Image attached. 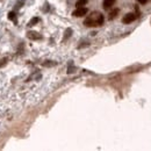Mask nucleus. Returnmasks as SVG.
Segmentation results:
<instances>
[{
    "mask_svg": "<svg viewBox=\"0 0 151 151\" xmlns=\"http://www.w3.org/2000/svg\"><path fill=\"white\" fill-rule=\"evenodd\" d=\"M105 21V18L101 13L99 12H93L90 17H87L85 21H84V24L86 27H98V26H101Z\"/></svg>",
    "mask_w": 151,
    "mask_h": 151,
    "instance_id": "1",
    "label": "nucleus"
},
{
    "mask_svg": "<svg viewBox=\"0 0 151 151\" xmlns=\"http://www.w3.org/2000/svg\"><path fill=\"white\" fill-rule=\"evenodd\" d=\"M87 13H88V9L86 7H77V9L72 12V15L76 18H81V17H85Z\"/></svg>",
    "mask_w": 151,
    "mask_h": 151,
    "instance_id": "2",
    "label": "nucleus"
},
{
    "mask_svg": "<svg viewBox=\"0 0 151 151\" xmlns=\"http://www.w3.org/2000/svg\"><path fill=\"white\" fill-rule=\"evenodd\" d=\"M136 15L134 14V13H128V14H126L123 18H122V22L124 23V24H129V23H132L134 22L135 20H136Z\"/></svg>",
    "mask_w": 151,
    "mask_h": 151,
    "instance_id": "3",
    "label": "nucleus"
},
{
    "mask_svg": "<svg viewBox=\"0 0 151 151\" xmlns=\"http://www.w3.org/2000/svg\"><path fill=\"white\" fill-rule=\"evenodd\" d=\"M27 36H28V38H30V40H41L42 38V36L38 33H36V32H28L27 33Z\"/></svg>",
    "mask_w": 151,
    "mask_h": 151,
    "instance_id": "4",
    "label": "nucleus"
},
{
    "mask_svg": "<svg viewBox=\"0 0 151 151\" xmlns=\"http://www.w3.org/2000/svg\"><path fill=\"white\" fill-rule=\"evenodd\" d=\"M115 1H116V0H104L102 6H104V8H105V9H109L114 4H115Z\"/></svg>",
    "mask_w": 151,
    "mask_h": 151,
    "instance_id": "5",
    "label": "nucleus"
},
{
    "mask_svg": "<svg viewBox=\"0 0 151 151\" xmlns=\"http://www.w3.org/2000/svg\"><path fill=\"white\" fill-rule=\"evenodd\" d=\"M117 14H119V8H115V9H113V11L109 13V17H108V19H109V20L115 19Z\"/></svg>",
    "mask_w": 151,
    "mask_h": 151,
    "instance_id": "6",
    "label": "nucleus"
},
{
    "mask_svg": "<svg viewBox=\"0 0 151 151\" xmlns=\"http://www.w3.org/2000/svg\"><path fill=\"white\" fill-rule=\"evenodd\" d=\"M87 2H88V0H77L76 6H77V7H84Z\"/></svg>",
    "mask_w": 151,
    "mask_h": 151,
    "instance_id": "7",
    "label": "nucleus"
},
{
    "mask_svg": "<svg viewBox=\"0 0 151 151\" xmlns=\"http://www.w3.org/2000/svg\"><path fill=\"white\" fill-rule=\"evenodd\" d=\"M38 21H40V19H38V18H34L33 20H30V21H29L28 26H34V24H35L36 22H38Z\"/></svg>",
    "mask_w": 151,
    "mask_h": 151,
    "instance_id": "8",
    "label": "nucleus"
},
{
    "mask_svg": "<svg viewBox=\"0 0 151 151\" xmlns=\"http://www.w3.org/2000/svg\"><path fill=\"white\" fill-rule=\"evenodd\" d=\"M71 33H72V30L71 29H66V35H65V37H64V40H66V38L69 37V36H71Z\"/></svg>",
    "mask_w": 151,
    "mask_h": 151,
    "instance_id": "9",
    "label": "nucleus"
},
{
    "mask_svg": "<svg viewBox=\"0 0 151 151\" xmlns=\"http://www.w3.org/2000/svg\"><path fill=\"white\" fill-rule=\"evenodd\" d=\"M137 1H138L139 4H147V1H148V0H137Z\"/></svg>",
    "mask_w": 151,
    "mask_h": 151,
    "instance_id": "10",
    "label": "nucleus"
}]
</instances>
